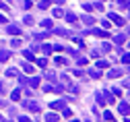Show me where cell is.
Instances as JSON below:
<instances>
[{
  "mask_svg": "<svg viewBox=\"0 0 130 122\" xmlns=\"http://www.w3.org/2000/svg\"><path fill=\"white\" fill-rule=\"evenodd\" d=\"M60 83H62V89H68V91H72V93H78V89L72 85V81H70V77H66V75H62L60 77Z\"/></svg>",
  "mask_w": 130,
  "mask_h": 122,
  "instance_id": "6da1fadb",
  "label": "cell"
},
{
  "mask_svg": "<svg viewBox=\"0 0 130 122\" xmlns=\"http://www.w3.org/2000/svg\"><path fill=\"white\" fill-rule=\"evenodd\" d=\"M25 108H27L29 112H39V110H41V106H39L37 101H33V99H27V101H25Z\"/></svg>",
  "mask_w": 130,
  "mask_h": 122,
  "instance_id": "7a4b0ae2",
  "label": "cell"
},
{
  "mask_svg": "<svg viewBox=\"0 0 130 122\" xmlns=\"http://www.w3.org/2000/svg\"><path fill=\"white\" fill-rule=\"evenodd\" d=\"M107 19H109V21H113L116 25H120V27H124V23H126L122 17H120V15H116V12H107Z\"/></svg>",
  "mask_w": 130,
  "mask_h": 122,
  "instance_id": "3957f363",
  "label": "cell"
},
{
  "mask_svg": "<svg viewBox=\"0 0 130 122\" xmlns=\"http://www.w3.org/2000/svg\"><path fill=\"white\" fill-rule=\"evenodd\" d=\"M87 33H91V35H97V37H109V33L107 31H101V29H95V27H91Z\"/></svg>",
  "mask_w": 130,
  "mask_h": 122,
  "instance_id": "277c9868",
  "label": "cell"
},
{
  "mask_svg": "<svg viewBox=\"0 0 130 122\" xmlns=\"http://www.w3.org/2000/svg\"><path fill=\"white\" fill-rule=\"evenodd\" d=\"M118 110H120V114H122L124 120H126V118H128V101L122 99V101H120V106H118Z\"/></svg>",
  "mask_w": 130,
  "mask_h": 122,
  "instance_id": "5b68a950",
  "label": "cell"
},
{
  "mask_svg": "<svg viewBox=\"0 0 130 122\" xmlns=\"http://www.w3.org/2000/svg\"><path fill=\"white\" fill-rule=\"evenodd\" d=\"M50 108L52 110H62V108H66V101H64V99H56V101L50 103Z\"/></svg>",
  "mask_w": 130,
  "mask_h": 122,
  "instance_id": "8992f818",
  "label": "cell"
},
{
  "mask_svg": "<svg viewBox=\"0 0 130 122\" xmlns=\"http://www.w3.org/2000/svg\"><path fill=\"white\" fill-rule=\"evenodd\" d=\"M124 71L122 68H111V71H107V79H116V77H122Z\"/></svg>",
  "mask_w": 130,
  "mask_h": 122,
  "instance_id": "52a82bcc",
  "label": "cell"
},
{
  "mask_svg": "<svg viewBox=\"0 0 130 122\" xmlns=\"http://www.w3.org/2000/svg\"><path fill=\"white\" fill-rule=\"evenodd\" d=\"M6 33H10V35H21V27L19 25H8L6 27Z\"/></svg>",
  "mask_w": 130,
  "mask_h": 122,
  "instance_id": "ba28073f",
  "label": "cell"
},
{
  "mask_svg": "<svg viewBox=\"0 0 130 122\" xmlns=\"http://www.w3.org/2000/svg\"><path fill=\"white\" fill-rule=\"evenodd\" d=\"M126 39H128V37H126V33H118V35H113V44H116V46H122Z\"/></svg>",
  "mask_w": 130,
  "mask_h": 122,
  "instance_id": "9c48e42d",
  "label": "cell"
},
{
  "mask_svg": "<svg viewBox=\"0 0 130 122\" xmlns=\"http://www.w3.org/2000/svg\"><path fill=\"white\" fill-rule=\"evenodd\" d=\"M101 95H103V99H105V103H107V106H109V103H113V93L111 91H101Z\"/></svg>",
  "mask_w": 130,
  "mask_h": 122,
  "instance_id": "30bf717a",
  "label": "cell"
},
{
  "mask_svg": "<svg viewBox=\"0 0 130 122\" xmlns=\"http://www.w3.org/2000/svg\"><path fill=\"white\" fill-rule=\"evenodd\" d=\"M64 17H66V21H68V23H72V25H76V23H78V17H76L74 12H64Z\"/></svg>",
  "mask_w": 130,
  "mask_h": 122,
  "instance_id": "8fae6325",
  "label": "cell"
},
{
  "mask_svg": "<svg viewBox=\"0 0 130 122\" xmlns=\"http://www.w3.org/2000/svg\"><path fill=\"white\" fill-rule=\"evenodd\" d=\"M80 21H83L87 27H93V25H95V19H93L91 15H83V19H80Z\"/></svg>",
  "mask_w": 130,
  "mask_h": 122,
  "instance_id": "7c38bea8",
  "label": "cell"
},
{
  "mask_svg": "<svg viewBox=\"0 0 130 122\" xmlns=\"http://www.w3.org/2000/svg\"><path fill=\"white\" fill-rule=\"evenodd\" d=\"M39 83H41L39 77H31V79H27V87H37Z\"/></svg>",
  "mask_w": 130,
  "mask_h": 122,
  "instance_id": "4fadbf2b",
  "label": "cell"
},
{
  "mask_svg": "<svg viewBox=\"0 0 130 122\" xmlns=\"http://www.w3.org/2000/svg\"><path fill=\"white\" fill-rule=\"evenodd\" d=\"M54 33L56 35H62V37H72V33L66 31V29H54Z\"/></svg>",
  "mask_w": 130,
  "mask_h": 122,
  "instance_id": "5bb4252c",
  "label": "cell"
},
{
  "mask_svg": "<svg viewBox=\"0 0 130 122\" xmlns=\"http://www.w3.org/2000/svg\"><path fill=\"white\" fill-rule=\"evenodd\" d=\"M39 50L43 52V54H52V52H54V48H52L50 44H41V46H39Z\"/></svg>",
  "mask_w": 130,
  "mask_h": 122,
  "instance_id": "9a60e30c",
  "label": "cell"
},
{
  "mask_svg": "<svg viewBox=\"0 0 130 122\" xmlns=\"http://www.w3.org/2000/svg\"><path fill=\"white\" fill-rule=\"evenodd\" d=\"M10 99H12V101H19V99H21V89L10 91Z\"/></svg>",
  "mask_w": 130,
  "mask_h": 122,
  "instance_id": "2e32d148",
  "label": "cell"
},
{
  "mask_svg": "<svg viewBox=\"0 0 130 122\" xmlns=\"http://www.w3.org/2000/svg\"><path fill=\"white\" fill-rule=\"evenodd\" d=\"M10 58V52H6V50H0V62H6Z\"/></svg>",
  "mask_w": 130,
  "mask_h": 122,
  "instance_id": "e0dca14e",
  "label": "cell"
},
{
  "mask_svg": "<svg viewBox=\"0 0 130 122\" xmlns=\"http://www.w3.org/2000/svg\"><path fill=\"white\" fill-rule=\"evenodd\" d=\"M45 120H47V122H56V120H60V118H58V114L50 112V114H45Z\"/></svg>",
  "mask_w": 130,
  "mask_h": 122,
  "instance_id": "ac0fdd59",
  "label": "cell"
},
{
  "mask_svg": "<svg viewBox=\"0 0 130 122\" xmlns=\"http://www.w3.org/2000/svg\"><path fill=\"white\" fill-rule=\"evenodd\" d=\"M52 25H54L52 19H43V21H41V27H43V29H52Z\"/></svg>",
  "mask_w": 130,
  "mask_h": 122,
  "instance_id": "d6986e66",
  "label": "cell"
},
{
  "mask_svg": "<svg viewBox=\"0 0 130 122\" xmlns=\"http://www.w3.org/2000/svg\"><path fill=\"white\" fill-rule=\"evenodd\" d=\"M41 10H45V8H50V0H39V4H37Z\"/></svg>",
  "mask_w": 130,
  "mask_h": 122,
  "instance_id": "ffe728a7",
  "label": "cell"
},
{
  "mask_svg": "<svg viewBox=\"0 0 130 122\" xmlns=\"http://www.w3.org/2000/svg\"><path fill=\"white\" fill-rule=\"evenodd\" d=\"M52 15H54V17H56V19H58V17H64V10H62L60 6H56V8L52 10Z\"/></svg>",
  "mask_w": 130,
  "mask_h": 122,
  "instance_id": "44dd1931",
  "label": "cell"
},
{
  "mask_svg": "<svg viewBox=\"0 0 130 122\" xmlns=\"http://www.w3.org/2000/svg\"><path fill=\"white\" fill-rule=\"evenodd\" d=\"M45 79H50V81H56V79H58V75H56L54 71H47V73H45Z\"/></svg>",
  "mask_w": 130,
  "mask_h": 122,
  "instance_id": "7402d4cb",
  "label": "cell"
},
{
  "mask_svg": "<svg viewBox=\"0 0 130 122\" xmlns=\"http://www.w3.org/2000/svg\"><path fill=\"white\" fill-rule=\"evenodd\" d=\"M95 99H97V103H99V106H107V103H105V99H103V95H101V93H97V95H95Z\"/></svg>",
  "mask_w": 130,
  "mask_h": 122,
  "instance_id": "603a6c76",
  "label": "cell"
},
{
  "mask_svg": "<svg viewBox=\"0 0 130 122\" xmlns=\"http://www.w3.org/2000/svg\"><path fill=\"white\" fill-rule=\"evenodd\" d=\"M35 62H37V66H41V68H45V66H47V58H37Z\"/></svg>",
  "mask_w": 130,
  "mask_h": 122,
  "instance_id": "cb8c5ba5",
  "label": "cell"
},
{
  "mask_svg": "<svg viewBox=\"0 0 130 122\" xmlns=\"http://www.w3.org/2000/svg\"><path fill=\"white\" fill-rule=\"evenodd\" d=\"M89 75H91L93 79H99V77H101V73L97 71V68H91V71H89Z\"/></svg>",
  "mask_w": 130,
  "mask_h": 122,
  "instance_id": "d4e9b609",
  "label": "cell"
},
{
  "mask_svg": "<svg viewBox=\"0 0 130 122\" xmlns=\"http://www.w3.org/2000/svg\"><path fill=\"white\" fill-rule=\"evenodd\" d=\"M87 62H89V60H87L85 56H78V58H76V64H78V66H85Z\"/></svg>",
  "mask_w": 130,
  "mask_h": 122,
  "instance_id": "484cf974",
  "label": "cell"
},
{
  "mask_svg": "<svg viewBox=\"0 0 130 122\" xmlns=\"http://www.w3.org/2000/svg\"><path fill=\"white\" fill-rule=\"evenodd\" d=\"M62 116H64V118H70V116H72V110H70V108H62Z\"/></svg>",
  "mask_w": 130,
  "mask_h": 122,
  "instance_id": "4316f807",
  "label": "cell"
},
{
  "mask_svg": "<svg viewBox=\"0 0 130 122\" xmlns=\"http://www.w3.org/2000/svg\"><path fill=\"white\" fill-rule=\"evenodd\" d=\"M35 42H39V39H43V37H50V33H35Z\"/></svg>",
  "mask_w": 130,
  "mask_h": 122,
  "instance_id": "83f0119b",
  "label": "cell"
},
{
  "mask_svg": "<svg viewBox=\"0 0 130 122\" xmlns=\"http://www.w3.org/2000/svg\"><path fill=\"white\" fill-rule=\"evenodd\" d=\"M111 93H113V97H120V95H122V87H113Z\"/></svg>",
  "mask_w": 130,
  "mask_h": 122,
  "instance_id": "f1b7e54d",
  "label": "cell"
},
{
  "mask_svg": "<svg viewBox=\"0 0 130 122\" xmlns=\"http://www.w3.org/2000/svg\"><path fill=\"white\" fill-rule=\"evenodd\" d=\"M17 75H19L17 68H8V71H6V77H17Z\"/></svg>",
  "mask_w": 130,
  "mask_h": 122,
  "instance_id": "f546056e",
  "label": "cell"
},
{
  "mask_svg": "<svg viewBox=\"0 0 130 122\" xmlns=\"http://www.w3.org/2000/svg\"><path fill=\"white\" fill-rule=\"evenodd\" d=\"M120 54H122V62H124V64L128 66V62H130V56L126 54V52H120Z\"/></svg>",
  "mask_w": 130,
  "mask_h": 122,
  "instance_id": "4dcf8cb0",
  "label": "cell"
},
{
  "mask_svg": "<svg viewBox=\"0 0 130 122\" xmlns=\"http://www.w3.org/2000/svg\"><path fill=\"white\" fill-rule=\"evenodd\" d=\"M23 54H25V58H27V60H35V56H33V52H29V50H25Z\"/></svg>",
  "mask_w": 130,
  "mask_h": 122,
  "instance_id": "1f68e13d",
  "label": "cell"
},
{
  "mask_svg": "<svg viewBox=\"0 0 130 122\" xmlns=\"http://www.w3.org/2000/svg\"><path fill=\"white\" fill-rule=\"evenodd\" d=\"M103 120H113V114H111L109 110H105V112H103Z\"/></svg>",
  "mask_w": 130,
  "mask_h": 122,
  "instance_id": "d6a6232c",
  "label": "cell"
},
{
  "mask_svg": "<svg viewBox=\"0 0 130 122\" xmlns=\"http://www.w3.org/2000/svg\"><path fill=\"white\" fill-rule=\"evenodd\" d=\"M118 6L126 10V8H128V0H118Z\"/></svg>",
  "mask_w": 130,
  "mask_h": 122,
  "instance_id": "836d02e7",
  "label": "cell"
},
{
  "mask_svg": "<svg viewBox=\"0 0 130 122\" xmlns=\"http://www.w3.org/2000/svg\"><path fill=\"white\" fill-rule=\"evenodd\" d=\"M109 64H107V60H99V62H97V68H107Z\"/></svg>",
  "mask_w": 130,
  "mask_h": 122,
  "instance_id": "e575fe53",
  "label": "cell"
},
{
  "mask_svg": "<svg viewBox=\"0 0 130 122\" xmlns=\"http://www.w3.org/2000/svg\"><path fill=\"white\" fill-rule=\"evenodd\" d=\"M23 68H25V73H33V66H31V64H25V60H23Z\"/></svg>",
  "mask_w": 130,
  "mask_h": 122,
  "instance_id": "d590c367",
  "label": "cell"
},
{
  "mask_svg": "<svg viewBox=\"0 0 130 122\" xmlns=\"http://www.w3.org/2000/svg\"><path fill=\"white\" fill-rule=\"evenodd\" d=\"M56 64H60V66H64V64H68V60H66V58H56Z\"/></svg>",
  "mask_w": 130,
  "mask_h": 122,
  "instance_id": "8d00e7d4",
  "label": "cell"
},
{
  "mask_svg": "<svg viewBox=\"0 0 130 122\" xmlns=\"http://www.w3.org/2000/svg\"><path fill=\"white\" fill-rule=\"evenodd\" d=\"M6 93V85H4V81H0V95H4Z\"/></svg>",
  "mask_w": 130,
  "mask_h": 122,
  "instance_id": "74e56055",
  "label": "cell"
},
{
  "mask_svg": "<svg viewBox=\"0 0 130 122\" xmlns=\"http://www.w3.org/2000/svg\"><path fill=\"white\" fill-rule=\"evenodd\" d=\"M23 21H25V25H33V17H29V15H27Z\"/></svg>",
  "mask_w": 130,
  "mask_h": 122,
  "instance_id": "f35d334b",
  "label": "cell"
},
{
  "mask_svg": "<svg viewBox=\"0 0 130 122\" xmlns=\"http://www.w3.org/2000/svg\"><path fill=\"white\" fill-rule=\"evenodd\" d=\"M10 46H12V48H19V46H21V39H17V37H14V39L10 42Z\"/></svg>",
  "mask_w": 130,
  "mask_h": 122,
  "instance_id": "ab89813d",
  "label": "cell"
},
{
  "mask_svg": "<svg viewBox=\"0 0 130 122\" xmlns=\"http://www.w3.org/2000/svg\"><path fill=\"white\" fill-rule=\"evenodd\" d=\"M101 50H105V52H109V50H111V44H107V42H103V46H101Z\"/></svg>",
  "mask_w": 130,
  "mask_h": 122,
  "instance_id": "60d3db41",
  "label": "cell"
},
{
  "mask_svg": "<svg viewBox=\"0 0 130 122\" xmlns=\"http://www.w3.org/2000/svg\"><path fill=\"white\" fill-rule=\"evenodd\" d=\"M21 6H23V8H25V10H27V8H31V0H25V2H23V4H21Z\"/></svg>",
  "mask_w": 130,
  "mask_h": 122,
  "instance_id": "b9f144b4",
  "label": "cell"
},
{
  "mask_svg": "<svg viewBox=\"0 0 130 122\" xmlns=\"http://www.w3.org/2000/svg\"><path fill=\"white\" fill-rule=\"evenodd\" d=\"M99 56H101L99 50H93V52H91V58H99Z\"/></svg>",
  "mask_w": 130,
  "mask_h": 122,
  "instance_id": "7bdbcfd3",
  "label": "cell"
},
{
  "mask_svg": "<svg viewBox=\"0 0 130 122\" xmlns=\"http://www.w3.org/2000/svg\"><path fill=\"white\" fill-rule=\"evenodd\" d=\"M56 52H64V46H60V44H56V46H52Z\"/></svg>",
  "mask_w": 130,
  "mask_h": 122,
  "instance_id": "ee69618b",
  "label": "cell"
},
{
  "mask_svg": "<svg viewBox=\"0 0 130 122\" xmlns=\"http://www.w3.org/2000/svg\"><path fill=\"white\" fill-rule=\"evenodd\" d=\"M93 8H95V10H103V4H99V2H97V4H93Z\"/></svg>",
  "mask_w": 130,
  "mask_h": 122,
  "instance_id": "f6af8a7d",
  "label": "cell"
},
{
  "mask_svg": "<svg viewBox=\"0 0 130 122\" xmlns=\"http://www.w3.org/2000/svg\"><path fill=\"white\" fill-rule=\"evenodd\" d=\"M4 23H6V17H4V15H0V25H4Z\"/></svg>",
  "mask_w": 130,
  "mask_h": 122,
  "instance_id": "bcb514c9",
  "label": "cell"
},
{
  "mask_svg": "<svg viewBox=\"0 0 130 122\" xmlns=\"http://www.w3.org/2000/svg\"><path fill=\"white\" fill-rule=\"evenodd\" d=\"M2 106H6V103H4V101H2V99H0V108H2Z\"/></svg>",
  "mask_w": 130,
  "mask_h": 122,
  "instance_id": "7dc6e473",
  "label": "cell"
},
{
  "mask_svg": "<svg viewBox=\"0 0 130 122\" xmlns=\"http://www.w3.org/2000/svg\"><path fill=\"white\" fill-rule=\"evenodd\" d=\"M0 120H2V114H0Z\"/></svg>",
  "mask_w": 130,
  "mask_h": 122,
  "instance_id": "c3c4849f",
  "label": "cell"
},
{
  "mask_svg": "<svg viewBox=\"0 0 130 122\" xmlns=\"http://www.w3.org/2000/svg\"><path fill=\"white\" fill-rule=\"evenodd\" d=\"M101 2H105V0H101Z\"/></svg>",
  "mask_w": 130,
  "mask_h": 122,
  "instance_id": "681fc988",
  "label": "cell"
}]
</instances>
